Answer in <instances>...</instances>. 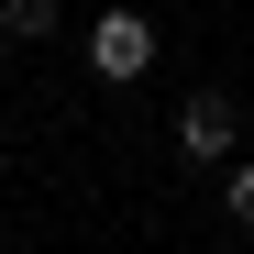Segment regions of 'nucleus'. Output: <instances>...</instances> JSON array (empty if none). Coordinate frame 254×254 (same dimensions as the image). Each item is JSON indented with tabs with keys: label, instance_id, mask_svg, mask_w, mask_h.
Returning <instances> with one entry per match:
<instances>
[{
	"label": "nucleus",
	"instance_id": "f257e3e1",
	"mask_svg": "<svg viewBox=\"0 0 254 254\" xmlns=\"http://www.w3.org/2000/svg\"><path fill=\"white\" fill-rule=\"evenodd\" d=\"M89 66H100V89H133V77L155 66V22L144 11H100L89 22Z\"/></svg>",
	"mask_w": 254,
	"mask_h": 254
},
{
	"label": "nucleus",
	"instance_id": "f03ea898",
	"mask_svg": "<svg viewBox=\"0 0 254 254\" xmlns=\"http://www.w3.org/2000/svg\"><path fill=\"white\" fill-rule=\"evenodd\" d=\"M232 133H243V111H232L221 89H199V100L177 111V155H188V166H232Z\"/></svg>",
	"mask_w": 254,
	"mask_h": 254
},
{
	"label": "nucleus",
	"instance_id": "20e7f679",
	"mask_svg": "<svg viewBox=\"0 0 254 254\" xmlns=\"http://www.w3.org/2000/svg\"><path fill=\"white\" fill-rule=\"evenodd\" d=\"M221 199H232V221L254 232V155H232V177H221Z\"/></svg>",
	"mask_w": 254,
	"mask_h": 254
},
{
	"label": "nucleus",
	"instance_id": "7ed1b4c3",
	"mask_svg": "<svg viewBox=\"0 0 254 254\" xmlns=\"http://www.w3.org/2000/svg\"><path fill=\"white\" fill-rule=\"evenodd\" d=\"M0 33H11V45H45V33H56V0H0Z\"/></svg>",
	"mask_w": 254,
	"mask_h": 254
}]
</instances>
